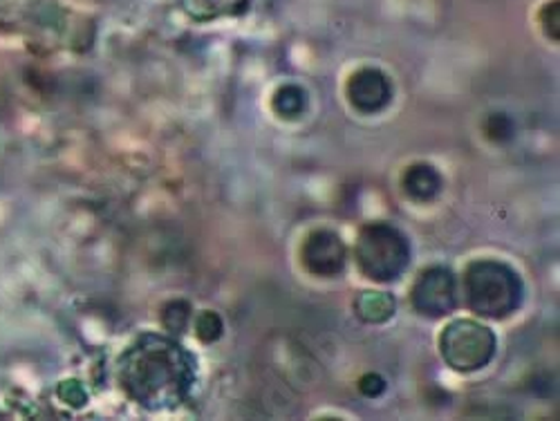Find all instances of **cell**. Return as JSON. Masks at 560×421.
<instances>
[{"mask_svg": "<svg viewBox=\"0 0 560 421\" xmlns=\"http://www.w3.org/2000/svg\"><path fill=\"white\" fill-rule=\"evenodd\" d=\"M442 189L444 179L431 164H415L404 173V191L415 202H431Z\"/></svg>", "mask_w": 560, "mask_h": 421, "instance_id": "obj_8", "label": "cell"}, {"mask_svg": "<svg viewBox=\"0 0 560 421\" xmlns=\"http://www.w3.org/2000/svg\"><path fill=\"white\" fill-rule=\"evenodd\" d=\"M348 97L350 104L363 115L382 113L393 102L390 79L375 68L359 70L348 83Z\"/></svg>", "mask_w": 560, "mask_h": 421, "instance_id": "obj_7", "label": "cell"}, {"mask_svg": "<svg viewBox=\"0 0 560 421\" xmlns=\"http://www.w3.org/2000/svg\"><path fill=\"white\" fill-rule=\"evenodd\" d=\"M305 106H307V95L299 85H283L273 97V110L285 119H296L299 115L305 113Z\"/></svg>", "mask_w": 560, "mask_h": 421, "instance_id": "obj_10", "label": "cell"}, {"mask_svg": "<svg viewBox=\"0 0 560 421\" xmlns=\"http://www.w3.org/2000/svg\"><path fill=\"white\" fill-rule=\"evenodd\" d=\"M457 305V280L446 267H431L419 273L412 288V307L431 318L446 316Z\"/></svg>", "mask_w": 560, "mask_h": 421, "instance_id": "obj_5", "label": "cell"}, {"mask_svg": "<svg viewBox=\"0 0 560 421\" xmlns=\"http://www.w3.org/2000/svg\"><path fill=\"white\" fill-rule=\"evenodd\" d=\"M513 132H516V126H513L509 115L493 113L485 121V135L489 139H493V142H509V139L513 137Z\"/></svg>", "mask_w": 560, "mask_h": 421, "instance_id": "obj_11", "label": "cell"}, {"mask_svg": "<svg viewBox=\"0 0 560 421\" xmlns=\"http://www.w3.org/2000/svg\"><path fill=\"white\" fill-rule=\"evenodd\" d=\"M301 260L305 269L314 276H323V278L339 276L346 267V245L339 238V233L318 229L305 238L301 247Z\"/></svg>", "mask_w": 560, "mask_h": 421, "instance_id": "obj_6", "label": "cell"}, {"mask_svg": "<svg viewBox=\"0 0 560 421\" xmlns=\"http://www.w3.org/2000/svg\"><path fill=\"white\" fill-rule=\"evenodd\" d=\"M357 262L368 278L390 283L410 265L408 238L388 222H372L359 233Z\"/></svg>", "mask_w": 560, "mask_h": 421, "instance_id": "obj_3", "label": "cell"}, {"mask_svg": "<svg viewBox=\"0 0 560 421\" xmlns=\"http://www.w3.org/2000/svg\"><path fill=\"white\" fill-rule=\"evenodd\" d=\"M523 280L509 265L476 260L464 273V296L469 307L485 318H506L523 303Z\"/></svg>", "mask_w": 560, "mask_h": 421, "instance_id": "obj_2", "label": "cell"}, {"mask_svg": "<svg viewBox=\"0 0 560 421\" xmlns=\"http://www.w3.org/2000/svg\"><path fill=\"white\" fill-rule=\"evenodd\" d=\"M359 390L365 397H380L386 390V382L380 377V374H365V377L359 382Z\"/></svg>", "mask_w": 560, "mask_h": 421, "instance_id": "obj_14", "label": "cell"}, {"mask_svg": "<svg viewBox=\"0 0 560 421\" xmlns=\"http://www.w3.org/2000/svg\"><path fill=\"white\" fill-rule=\"evenodd\" d=\"M162 318H164V325L168 327V330L182 332L184 327L189 325V320H191V307H189V303L175 301V303L164 307V316Z\"/></svg>", "mask_w": 560, "mask_h": 421, "instance_id": "obj_13", "label": "cell"}, {"mask_svg": "<svg viewBox=\"0 0 560 421\" xmlns=\"http://www.w3.org/2000/svg\"><path fill=\"white\" fill-rule=\"evenodd\" d=\"M119 382L137 404L149 410H168L189 397L196 359L171 337L144 335L119 359Z\"/></svg>", "mask_w": 560, "mask_h": 421, "instance_id": "obj_1", "label": "cell"}, {"mask_svg": "<svg viewBox=\"0 0 560 421\" xmlns=\"http://www.w3.org/2000/svg\"><path fill=\"white\" fill-rule=\"evenodd\" d=\"M444 361L459 372L482 370L491 363L498 341L489 327L476 320H453L440 339Z\"/></svg>", "mask_w": 560, "mask_h": 421, "instance_id": "obj_4", "label": "cell"}, {"mask_svg": "<svg viewBox=\"0 0 560 421\" xmlns=\"http://www.w3.org/2000/svg\"><path fill=\"white\" fill-rule=\"evenodd\" d=\"M222 318L215 314V312H202L198 318H196V335L205 341V343H213L222 337Z\"/></svg>", "mask_w": 560, "mask_h": 421, "instance_id": "obj_12", "label": "cell"}, {"mask_svg": "<svg viewBox=\"0 0 560 421\" xmlns=\"http://www.w3.org/2000/svg\"><path fill=\"white\" fill-rule=\"evenodd\" d=\"M395 307V299L386 292H363L354 303L357 316L365 323H386L393 318Z\"/></svg>", "mask_w": 560, "mask_h": 421, "instance_id": "obj_9", "label": "cell"}]
</instances>
